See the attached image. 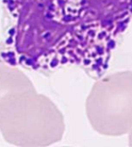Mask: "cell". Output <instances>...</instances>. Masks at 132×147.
I'll return each mask as SVG.
<instances>
[{"instance_id":"cell-1","label":"cell","mask_w":132,"mask_h":147,"mask_svg":"<svg viewBox=\"0 0 132 147\" xmlns=\"http://www.w3.org/2000/svg\"><path fill=\"white\" fill-rule=\"evenodd\" d=\"M1 2L0 60L42 74L76 67L100 79L132 20V0Z\"/></svg>"},{"instance_id":"cell-2","label":"cell","mask_w":132,"mask_h":147,"mask_svg":"<svg viewBox=\"0 0 132 147\" xmlns=\"http://www.w3.org/2000/svg\"><path fill=\"white\" fill-rule=\"evenodd\" d=\"M65 122L58 107L37 93L34 84L5 94L0 99V133L16 146H49L64 136Z\"/></svg>"},{"instance_id":"cell-3","label":"cell","mask_w":132,"mask_h":147,"mask_svg":"<svg viewBox=\"0 0 132 147\" xmlns=\"http://www.w3.org/2000/svg\"><path fill=\"white\" fill-rule=\"evenodd\" d=\"M90 125L100 135L121 136L132 128V71L98 79L86 99Z\"/></svg>"},{"instance_id":"cell-4","label":"cell","mask_w":132,"mask_h":147,"mask_svg":"<svg viewBox=\"0 0 132 147\" xmlns=\"http://www.w3.org/2000/svg\"><path fill=\"white\" fill-rule=\"evenodd\" d=\"M30 84L33 82L19 67L0 60V99L5 94Z\"/></svg>"},{"instance_id":"cell-5","label":"cell","mask_w":132,"mask_h":147,"mask_svg":"<svg viewBox=\"0 0 132 147\" xmlns=\"http://www.w3.org/2000/svg\"><path fill=\"white\" fill-rule=\"evenodd\" d=\"M129 135V145L132 146V128L129 130V132L128 133Z\"/></svg>"}]
</instances>
